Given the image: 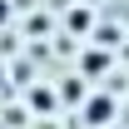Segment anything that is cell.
<instances>
[{"label": "cell", "mask_w": 129, "mask_h": 129, "mask_svg": "<svg viewBox=\"0 0 129 129\" xmlns=\"http://www.w3.org/2000/svg\"><path fill=\"white\" fill-rule=\"evenodd\" d=\"M84 119H89L94 129H104V124L114 119V99H104V94H99V99H89V104H84Z\"/></svg>", "instance_id": "obj_1"}, {"label": "cell", "mask_w": 129, "mask_h": 129, "mask_svg": "<svg viewBox=\"0 0 129 129\" xmlns=\"http://www.w3.org/2000/svg\"><path fill=\"white\" fill-rule=\"evenodd\" d=\"M0 20H5V5H0Z\"/></svg>", "instance_id": "obj_2"}]
</instances>
